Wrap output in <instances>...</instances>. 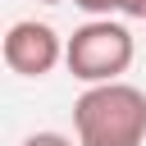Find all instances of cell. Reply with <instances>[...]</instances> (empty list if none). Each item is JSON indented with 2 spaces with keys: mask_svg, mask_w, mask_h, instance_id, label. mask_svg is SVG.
<instances>
[{
  "mask_svg": "<svg viewBox=\"0 0 146 146\" xmlns=\"http://www.w3.org/2000/svg\"><path fill=\"white\" fill-rule=\"evenodd\" d=\"M110 14H128V18H146V0H105Z\"/></svg>",
  "mask_w": 146,
  "mask_h": 146,
  "instance_id": "5",
  "label": "cell"
},
{
  "mask_svg": "<svg viewBox=\"0 0 146 146\" xmlns=\"http://www.w3.org/2000/svg\"><path fill=\"white\" fill-rule=\"evenodd\" d=\"M41 5H68V0H41Z\"/></svg>",
  "mask_w": 146,
  "mask_h": 146,
  "instance_id": "6",
  "label": "cell"
},
{
  "mask_svg": "<svg viewBox=\"0 0 146 146\" xmlns=\"http://www.w3.org/2000/svg\"><path fill=\"white\" fill-rule=\"evenodd\" d=\"M78 146H146V91L132 82H100L73 100Z\"/></svg>",
  "mask_w": 146,
  "mask_h": 146,
  "instance_id": "1",
  "label": "cell"
},
{
  "mask_svg": "<svg viewBox=\"0 0 146 146\" xmlns=\"http://www.w3.org/2000/svg\"><path fill=\"white\" fill-rule=\"evenodd\" d=\"M132 55H137V41H132L128 23H119V18H87L64 41V64L87 87L123 82V73L132 68Z\"/></svg>",
  "mask_w": 146,
  "mask_h": 146,
  "instance_id": "2",
  "label": "cell"
},
{
  "mask_svg": "<svg viewBox=\"0 0 146 146\" xmlns=\"http://www.w3.org/2000/svg\"><path fill=\"white\" fill-rule=\"evenodd\" d=\"M64 59V41L50 23H36V18H18L9 32H5V64L9 73L18 78H46L55 64Z\"/></svg>",
  "mask_w": 146,
  "mask_h": 146,
  "instance_id": "3",
  "label": "cell"
},
{
  "mask_svg": "<svg viewBox=\"0 0 146 146\" xmlns=\"http://www.w3.org/2000/svg\"><path fill=\"white\" fill-rule=\"evenodd\" d=\"M23 146H73V137H64V132H32V137H23Z\"/></svg>",
  "mask_w": 146,
  "mask_h": 146,
  "instance_id": "4",
  "label": "cell"
}]
</instances>
